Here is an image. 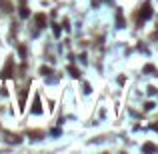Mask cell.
Returning <instances> with one entry per match:
<instances>
[{"label": "cell", "mask_w": 158, "mask_h": 154, "mask_svg": "<svg viewBox=\"0 0 158 154\" xmlns=\"http://www.w3.org/2000/svg\"><path fill=\"white\" fill-rule=\"evenodd\" d=\"M92 92V88H90V84H84V94H90Z\"/></svg>", "instance_id": "17"}, {"label": "cell", "mask_w": 158, "mask_h": 154, "mask_svg": "<svg viewBox=\"0 0 158 154\" xmlns=\"http://www.w3.org/2000/svg\"><path fill=\"white\" fill-rule=\"evenodd\" d=\"M26 94H28V90H22V92H20V98H18L20 110H24V106H26Z\"/></svg>", "instance_id": "7"}, {"label": "cell", "mask_w": 158, "mask_h": 154, "mask_svg": "<svg viewBox=\"0 0 158 154\" xmlns=\"http://www.w3.org/2000/svg\"><path fill=\"white\" fill-rule=\"evenodd\" d=\"M156 92H158V90L154 86H148V94H156Z\"/></svg>", "instance_id": "18"}, {"label": "cell", "mask_w": 158, "mask_h": 154, "mask_svg": "<svg viewBox=\"0 0 158 154\" xmlns=\"http://www.w3.org/2000/svg\"><path fill=\"white\" fill-rule=\"evenodd\" d=\"M0 76H2V78H12V58L6 60V66H4L2 72H0Z\"/></svg>", "instance_id": "2"}, {"label": "cell", "mask_w": 158, "mask_h": 154, "mask_svg": "<svg viewBox=\"0 0 158 154\" xmlns=\"http://www.w3.org/2000/svg\"><path fill=\"white\" fill-rule=\"evenodd\" d=\"M142 70H144V72H146V74H156V68L152 66V64H146V66H144V68H142Z\"/></svg>", "instance_id": "11"}, {"label": "cell", "mask_w": 158, "mask_h": 154, "mask_svg": "<svg viewBox=\"0 0 158 154\" xmlns=\"http://www.w3.org/2000/svg\"><path fill=\"white\" fill-rule=\"evenodd\" d=\"M152 130H158V124H152Z\"/></svg>", "instance_id": "19"}, {"label": "cell", "mask_w": 158, "mask_h": 154, "mask_svg": "<svg viewBox=\"0 0 158 154\" xmlns=\"http://www.w3.org/2000/svg\"><path fill=\"white\" fill-rule=\"evenodd\" d=\"M116 28H124V16H122V10L116 12Z\"/></svg>", "instance_id": "8"}, {"label": "cell", "mask_w": 158, "mask_h": 154, "mask_svg": "<svg viewBox=\"0 0 158 154\" xmlns=\"http://www.w3.org/2000/svg\"><path fill=\"white\" fill-rule=\"evenodd\" d=\"M18 52H20V56L24 58V56H26V48H24V46H20V48H18Z\"/></svg>", "instance_id": "16"}, {"label": "cell", "mask_w": 158, "mask_h": 154, "mask_svg": "<svg viewBox=\"0 0 158 154\" xmlns=\"http://www.w3.org/2000/svg\"><path fill=\"white\" fill-rule=\"evenodd\" d=\"M20 16H22V18H28V16H30V10H28V6H20Z\"/></svg>", "instance_id": "10"}, {"label": "cell", "mask_w": 158, "mask_h": 154, "mask_svg": "<svg viewBox=\"0 0 158 154\" xmlns=\"http://www.w3.org/2000/svg\"><path fill=\"white\" fill-rule=\"evenodd\" d=\"M148 18H152V6H150V2H144V6L140 10V22L148 20Z\"/></svg>", "instance_id": "1"}, {"label": "cell", "mask_w": 158, "mask_h": 154, "mask_svg": "<svg viewBox=\"0 0 158 154\" xmlns=\"http://www.w3.org/2000/svg\"><path fill=\"white\" fill-rule=\"evenodd\" d=\"M154 108V102H146L144 104V110H152Z\"/></svg>", "instance_id": "15"}, {"label": "cell", "mask_w": 158, "mask_h": 154, "mask_svg": "<svg viewBox=\"0 0 158 154\" xmlns=\"http://www.w3.org/2000/svg\"><path fill=\"white\" fill-rule=\"evenodd\" d=\"M30 112H32V114H40V112H42V104H40V96H38V94H34V102H32Z\"/></svg>", "instance_id": "3"}, {"label": "cell", "mask_w": 158, "mask_h": 154, "mask_svg": "<svg viewBox=\"0 0 158 154\" xmlns=\"http://www.w3.org/2000/svg\"><path fill=\"white\" fill-rule=\"evenodd\" d=\"M52 30H54V36L58 38V36H60V26H58V24H52Z\"/></svg>", "instance_id": "13"}, {"label": "cell", "mask_w": 158, "mask_h": 154, "mask_svg": "<svg viewBox=\"0 0 158 154\" xmlns=\"http://www.w3.org/2000/svg\"><path fill=\"white\" fill-rule=\"evenodd\" d=\"M0 4L6 8V12H10V2H8V0H0Z\"/></svg>", "instance_id": "14"}, {"label": "cell", "mask_w": 158, "mask_h": 154, "mask_svg": "<svg viewBox=\"0 0 158 154\" xmlns=\"http://www.w3.org/2000/svg\"><path fill=\"white\" fill-rule=\"evenodd\" d=\"M142 150H144V152H154V150H158V146L152 144V142H146L144 146H142Z\"/></svg>", "instance_id": "9"}, {"label": "cell", "mask_w": 158, "mask_h": 154, "mask_svg": "<svg viewBox=\"0 0 158 154\" xmlns=\"http://www.w3.org/2000/svg\"><path fill=\"white\" fill-rule=\"evenodd\" d=\"M66 70H68V74H70L72 78H80V70H78L76 66H74V64H70V66L66 68Z\"/></svg>", "instance_id": "5"}, {"label": "cell", "mask_w": 158, "mask_h": 154, "mask_svg": "<svg viewBox=\"0 0 158 154\" xmlns=\"http://www.w3.org/2000/svg\"><path fill=\"white\" fill-rule=\"evenodd\" d=\"M40 74H42V76H48V74H52V68L50 66H42L40 68Z\"/></svg>", "instance_id": "12"}, {"label": "cell", "mask_w": 158, "mask_h": 154, "mask_svg": "<svg viewBox=\"0 0 158 154\" xmlns=\"http://www.w3.org/2000/svg\"><path fill=\"white\" fill-rule=\"evenodd\" d=\"M6 142H10V144H20V142H22V138H20V136H16V134H6Z\"/></svg>", "instance_id": "6"}, {"label": "cell", "mask_w": 158, "mask_h": 154, "mask_svg": "<svg viewBox=\"0 0 158 154\" xmlns=\"http://www.w3.org/2000/svg\"><path fill=\"white\" fill-rule=\"evenodd\" d=\"M34 22H36L38 28H44L46 26V14H36V16H34Z\"/></svg>", "instance_id": "4"}]
</instances>
